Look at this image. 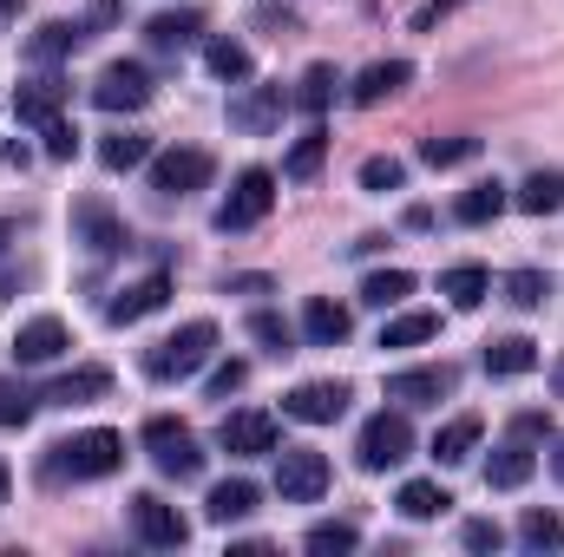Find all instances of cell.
Instances as JSON below:
<instances>
[{"label": "cell", "mask_w": 564, "mask_h": 557, "mask_svg": "<svg viewBox=\"0 0 564 557\" xmlns=\"http://www.w3.org/2000/svg\"><path fill=\"white\" fill-rule=\"evenodd\" d=\"M33 407H46L33 387H13V381L0 387V426H26V419H33Z\"/></svg>", "instance_id": "7bdbcfd3"}, {"label": "cell", "mask_w": 564, "mask_h": 557, "mask_svg": "<svg viewBox=\"0 0 564 557\" xmlns=\"http://www.w3.org/2000/svg\"><path fill=\"white\" fill-rule=\"evenodd\" d=\"M479 439H486V419H479V414H453L440 433H433V446H426V452H433L440 466H466V459L479 452Z\"/></svg>", "instance_id": "44dd1931"}, {"label": "cell", "mask_w": 564, "mask_h": 557, "mask_svg": "<svg viewBox=\"0 0 564 557\" xmlns=\"http://www.w3.org/2000/svg\"><path fill=\"white\" fill-rule=\"evenodd\" d=\"M315 557H341V551H355L361 545V525L355 518H322V525H308V538H302Z\"/></svg>", "instance_id": "8d00e7d4"}, {"label": "cell", "mask_w": 564, "mask_h": 557, "mask_svg": "<svg viewBox=\"0 0 564 557\" xmlns=\"http://www.w3.org/2000/svg\"><path fill=\"white\" fill-rule=\"evenodd\" d=\"M328 459L315 446H276V499L282 505H315L328 492Z\"/></svg>", "instance_id": "52a82bcc"}, {"label": "cell", "mask_w": 564, "mask_h": 557, "mask_svg": "<svg viewBox=\"0 0 564 557\" xmlns=\"http://www.w3.org/2000/svg\"><path fill=\"white\" fill-rule=\"evenodd\" d=\"M348 381H302V387H289L282 394V414L302 419V426H335V419L348 414Z\"/></svg>", "instance_id": "7c38bea8"}, {"label": "cell", "mask_w": 564, "mask_h": 557, "mask_svg": "<svg viewBox=\"0 0 564 557\" xmlns=\"http://www.w3.org/2000/svg\"><path fill=\"white\" fill-rule=\"evenodd\" d=\"M552 479H558V485H564V439H558V446H552Z\"/></svg>", "instance_id": "681fc988"}, {"label": "cell", "mask_w": 564, "mask_h": 557, "mask_svg": "<svg viewBox=\"0 0 564 557\" xmlns=\"http://www.w3.org/2000/svg\"><path fill=\"white\" fill-rule=\"evenodd\" d=\"M164 302H171V270H151V276L126 282V288L106 302V321H112V328H132V321H144V315H158Z\"/></svg>", "instance_id": "2e32d148"}, {"label": "cell", "mask_w": 564, "mask_h": 557, "mask_svg": "<svg viewBox=\"0 0 564 557\" xmlns=\"http://www.w3.org/2000/svg\"><path fill=\"white\" fill-rule=\"evenodd\" d=\"M512 204H519L525 217H558L564 210V171H532V177L512 190Z\"/></svg>", "instance_id": "f1b7e54d"}, {"label": "cell", "mask_w": 564, "mask_h": 557, "mask_svg": "<svg viewBox=\"0 0 564 557\" xmlns=\"http://www.w3.org/2000/svg\"><path fill=\"white\" fill-rule=\"evenodd\" d=\"M414 459V426H408V407H381V414L361 426L355 439V466L361 472H394Z\"/></svg>", "instance_id": "277c9868"}, {"label": "cell", "mask_w": 564, "mask_h": 557, "mask_svg": "<svg viewBox=\"0 0 564 557\" xmlns=\"http://www.w3.org/2000/svg\"><path fill=\"white\" fill-rule=\"evenodd\" d=\"M73 243H86L93 256H119V250H132V230H126L99 197H79V204H73Z\"/></svg>", "instance_id": "4fadbf2b"}, {"label": "cell", "mask_w": 564, "mask_h": 557, "mask_svg": "<svg viewBox=\"0 0 564 557\" xmlns=\"http://www.w3.org/2000/svg\"><path fill=\"white\" fill-rule=\"evenodd\" d=\"M295 99L282 92V86H250L243 79V92L230 99V132H250V139H270L282 125V112H289Z\"/></svg>", "instance_id": "8fae6325"}, {"label": "cell", "mask_w": 564, "mask_h": 557, "mask_svg": "<svg viewBox=\"0 0 564 557\" xmlns=\"http://www.w3.org/2000/svg\"><path fill=\"white\" fill-rule=\"evenodd\" d=\"M558 394H564V368H558Z\"/></svg>", "instance_id": "db71d44e"}, {"label": "cell", "mask_w": 564, "mask_h": 557, "mask_svg": "<svg viewBox=\"0 0 564 557\" xmlns=\"http://www.w3.org/2000/svg\"><path fill=\"white\" fill-rule=\"evenodd\" d=\"M453 7H466V0H426V7H421V20H414V26H421V33H426V26H440V20H446Z\"/></svg>", "instance_id": "7dc6e473"}, {"label": "cell", "mask_w": 564, "mask_h": 557, "mask_svg": "<svg viewBox=\"0 0 564 557\" xmlns=\"http://www.w3.org/2000/svg\"><path fill=\"white\" fill-rule=\"evenodd\" d=\"M335 86H341V73H335V66H328V59H315V66H308V73H302V86H295V92H289V99H295V106H302V112H308V119H322V112H328V106H335Z\"/></svg>", "instance_id": "d6a6232c"}, {"label": "cell", "mask_w": 564, "mask_h": 557, "mask_svg": "<svg viewBox=\"0 0 564 557\" xmlns=\"http://www.w3.org/2000/svg\"><path fill=\"white\" fill-rule=\"evenodd\" d=\"M440 295H446L453 308H479V302L492 295V270H486V263H446V270H440Z\"/></svg>", "instance_id": "4316f807"}, {"label": "cell", "mask_w": 564, "mask_h": 557, "mask_svg": "<svg viewBox=\"0 0 564 557\" xmlns=\"http://www.w3.org/2000/svg\"><path fill=\"white\" fill-rule=\"evenodd\" d=\"M73 348V328L59 321V315H26L20 328H13V361L20 368H46V361H59Z\"/></svg>", "instance_id": "5bb4252c"}, {"label": "cell", "mask_w": 564, "mask_h": 557, "mask_svg": "<svg viewBox=\"0 0 564 557\" xmlns=\"http://www.w3.org/2000/svg\"><path fill=\"white\" fill-rule=\"evenodd\" d=\"M217 446H224L230 459H263V452L282 446V426H276V414H263V407H243V414H224Z\"/></svg>", "instance_id": "9c48e42d"}, {"label": "cell", "mask_w": 564, "mask_h": 557, "mask_svg": "<svg viewBox=\"0 0 564 557\" xmlns=\"http://www.w3.org/2000/svg\"><path fill=\"white\" fill-rule=\"evenodd\" d=\"M348 328H355V315H348L341 302H328V295H308V302H302V341H308V348H341Z\"/></svg>", "instance_id": "e0dca14e"}, {"label": "cell", "mask_w": 564, "mask_h": 557, "mask_svg": "<svg viewBox=\"0 0 564 557\" xmlns=\"http://www.w3.org/2000/svg\"><path fill=\"white\" fill-rule=\"evenodd\" d=\"M519 545H525V551H558V545H564V518L532 505V512L519 518Z\"/></svg>", "instance_id": "ab89813d"}, {"label": "cell", "mask_w": 564, "mask_h": 557, "mask_svg": "<svg viewBox=\"0 0 564 557\" xmlns=\"http://www.w3.org/2000/svg\"><path fill=\"white\" fill-rule=\"evenodd\" d=\"M539 472V452H532V439H506V446H492V459H486V485L492 492H519L525 479Z\"/></svg>", "instance_id": "d6986e66"}, {"label": "cell", "mask_w": 564, "mask_h": 557, "mask_svg": "<svg viewBox=\"0 0 564 557\" xmlns=\"http://www.w3.org/2000/svg\"><path fill=\"white\" fill-rule=\"evenodd\" d=\"M119 466H126V433H112V426H93V433H73V439L46 446V479L93 485V479H112Z\"/></svg>", "instance_id": "6da1fadb"}, {"label": "cell", "mask_w": 564, "mask_h": 557, "mask_svg": "<svg viewBox=\"0 0 564 557\" xmlns=\"http://www.w3.org/2000/svg\"><path fill=\"white\" fill-rule=\"evenodd\" d=\"M322 157H328V132L315 125V132H302V139L289 144V157H282V177H289V184H308V177L322 171Z\"/></svg>", "instance_id": "e575fe53"}, {"label": "cell", "mask_w": 564, "mask_h": 557, "mask_svg": "<svg viewBox=\"0 0 564 557\" xmlns=\"http://www.w3.org/2000/svg\"><path fill=\"white\" fill-rule=\"evenodd\" d=\"M473 157H479V139H421V164H433V171H453Z\"/></svg>", "instance_id": "60d3db41"}, {"label": "cell", "mask_w": 564, "mask_h": 557, "mask_svg": "<svg viewBox=\"0 0 564 557\" xmlns=\"http://www.w3.org/2000/svg\"><path fill=\"white\" fill-rule=\"evenodd\" d=\"M243 381H250V361H224V368L204 381V394H210V401H230V394H243Z\"/></svg>", "instance_id": "ee69618b"}, {"label": "cell", "mask_w": 564, "mask_h": 557, "mask_svg": "<svg viewBox=\"0 0 564 557\" xmlns=\"http://www.w3.org/2000/svg\"><path fill=\"white\" fill-rule=\"evenodd\" d=\"M7 492H13V479H7V459H0V505H7Z\"/></svg>", "instance_id": "f907efd6"}, {"label": "cell", "mask_w": 564, "mask_h": 557, "mask_svg": "<svg viewBox=\"0 0 564 557\" xmlns=\"http://www.w3.org/2000/svg\"><path fill=\"white\" fill-rule=\"evenodd\" d=\"M132 532H139V545H151V551H177V545L191 538L184 512L164 505L158 492H139V499H132Z\"/></svg>", "instance_id": "9a60e30c"}, {"label": "cell", "mask_w": 564, "mask_h": 557, "mask_svg": "<svg viewBox=\"0 0 564 557\" xmlns=\"http://www.w3.org/2000/svg\"><path fill=\"white\" fill-rule=\"evenodd\" d=\"M433 335H440V315L408 308V315H388V321H381V341H375V348H421Z\"/></svg>", "instance_id": "1f68e13d"}, {"label": "cell", "mask_w": 564, "mask_h": 557, "mask_svg": "<svg viewBox=\"0 0 564 557\" xmlns=\"http://www.w3.org/2000/svg\"><path fill=\"white\" fill-rule=\"evenodd\" d=\"M499 295L512 302V308H545V295H552V276L545 270H532V263H519V270H506V282H499Z\"/></svg>", "instance_id": "836d02e7"}, {"label": "cell", "mask_w": 564, "mask_h": 557, "mask_svg": "<svg viewBox=\"0 0 564 557\" xmlns=\"http://www.w3.org/2000/svg\"><path fill=\"white\" fill-rule=\"evenodd\" d=\"M0 13H20V0H0Z\"/></svg>", "instance_id": "f5cc1de1"}, {"label": "cell", "mask_w": 564, "mask_h": 557, "mask_svg": "<svg viewBox=\"0 0 564 557\" xmlns=\"http://www.w3.org/2000/svg\"><path fill=\"white\" fill-rule=\"evenodd\" d=\"M506 204H512V184L486 177V184H473V190H459V197H453V223H466V230L499 223V217H506Z\"/></svg>", "instance_id": "ffe728a7"}, {"label": "cell", "mask_w": 564, "mask_h": 557, "mask_svg": "<svg viewBox=\"0 0 564 557\" xmlns=\"http://www.w3.org/2000/svg\"><path fill=\"white\" fill-rule=\"evenodd\" d=\"M459 545H466V551H499L506 532H499L492 518H466V525H459Z\"/></svg>", "instance_id": "f6af8a7d"}, {"label": "cell", "mask_w": 564, "mask_h": 557, "mask_svg": "<svg viewBox=\"0 0 564 557\" xmlns=\"http://www.w3.org/2000/svg\"><path fill=\"white\" fill-rule=\"evenodd\" d=\"M512 433H519V439H539V433H552V419L545 414H519L512 419Z\"/></svg>", "instance_id": "c3c4849f"}, {"label": "cell", "mask_w": 564, "mask_h": 557, "mask_svg": "<svg viewBox=\"0 0 564 557\" xmlns=\"http://www.w3.org/2000/svg\"><path fill=\"white\" fill-rule=\"evenodd\" d=\"M93 106L99 112H144L151 106V73H144L139 59H112L93 79Z\"/></svg>", "instance_id": "30bf717a"}, {"label": "cell", "mask_w": 564, "mask_h": 557, "mask_svg": "<svg viewBox=\"0 0 564 557\" xmlns=\"http://www.w3.org/2000/svg\"><path fill=\"white\" fill-rule=\"evenodd\" d=\"M408 79H414V66H408V59H375V66L355 79V92H348V99H355V106H381V99H394Z\"/></svg>", "instance_id": "83f0119b"}, {"label": "cell", "mask_w": 564, "mask_h": 557, "mask_svg": "<svg viewBox=\"0 0 564 557\" xmlns=\"http://www.w3.org/2000/svg\"><path fill=\"white\" fill-rule=\"evenodd\" d=\"M46 157H53V164H66V157H79V125H66V119H53V125H46Z\"/></svg>", "instance_id": "bcb514c9"}, {"label": "cell", "mask_w": 564, "mask_h": 557, "mask_svg": "<svg viewBox=\"0 0 564 557\" xmlns=\"http://www.w3.org/2000/svg\"><path fill=\"white\" fill-rule=\"evenodd\" d=\"M532 368H539V341H525V335L486 341V374H492V381H519V374H532Z\"/></svg>", "instance_id": "d4e9b609"}, {"label": "cell", "mask_w": 564, "mask_h": 557, "mask_svg": "<svg viewBox=\"0 0 564 557\" xmlns=\"http://www.w3.org/2000/svg\"><path fill=\"white\" fill-rule=\"evenodd\" d=\"M394 512H401L408 525H433V518L453 512V492H446L440 479H408V485L394 492Z\"/></svg>", "instance_id": "7402d4cb"}, {"label": "cell", "mask_w": 564, "mask_h": 557, "mask_svg": "<svg viewBox=\"0 0 564 557\" xmlns=\"http://www.w3.org/2000/svg\"><path fill=\"white\" fill-rule=\"evenodd\" d=\"M7 243H13V223H0V256H7Z\"/></svg>", "instance_id": "816d5d0a"}, {"label": "cell", "mask_w": 564, "mask_h": 557, "mask_svg": "<svg viewBox=\"0 0 564 557\" xmlns=\"http://www.w3.org/2000/svg\"><path fill=\"white\" fill-rule=\"evenodd\" d=\"M151 197H197L210 177H217V157L210 151H197V144H177V151H164V157H151Z\"/></svg>", "instance_id": "8992f818"}, {"label": "cell", "mask_w": 564, "mask_h": 557, "mask_svg": "<svg viewBox=\"0 0 564 557\" xmlns=\"http://www.w3.org/2000/svg\"><path fill=\"white\" fill-rule=\"evenodd\" d=\"M401 184H408V164H401V157H368V164H361V190L388 197V190H401Z\"/></svg>", "instance_id": "b9f144b4"}, {"label": "cell", "mask_w": 564, "mask_h": 557, "mask_svg": "<svg viewBox=\"0 0 564 557\" xmlns=\"http://www.w3.org/2000/svg\"><path fill=\"white\" fill-rule=\"evenodd\" d=\"M408 295H414V276L408 270H375V276L361 282V302L368 308H401Z\"/></svg>", "instance_id": "f35d334b"}, {"label": "cell", "mask_w": 564, "mask_h": 557, "mask_svg": "<svg viewBox=\"0 0 564 557\" xmlns=\"http://www.w3.org/2000/svg\"><path fill=\"white\" fill-rule=\"evenodd\" d=\"M270 204H276V177L263 171V164H250V171H237V184H230V197L217 204V230L224 237H237V230H257L263 217H270Z\"/></svg>", "instance_id": "5b68a950"}, {"label": "cell", "mask_w": 564, "mask_h": 557, "mask_svg": "<svg viewBox=\"0 0 564 557\" xmlns=\"http://www.w3.org/2000/svg\"><path fill=\"white\" fill-rule=\"evenodd\" d=\"M197 33H204V13H191V7H177V13H151V20H144V46H151V53H184Z\"/></svg>", "instance_id": "603a6c76"}, {"label": "cell", "mask_w": 564, "mask_h": 557, "mask_svg": "<svg viewBox=\"0 0 564 557\" xmlns=\"http://www.w3.org/2000/svg\"><path fill=\"white\" fill-rule=\"evenodd\" d=\"M243 328H250V341H257L263 354H276V361H282V354H295V328L282 321L276 308H257V315H250Z\"/></svg>", "instance_id": "74e56055"}, {"label": "cell", "mask_w": 564, "mask_h": 557, "mask_svg": "<svg viewBox=\"0 0 564 557\" xmlns=\"http://www.w3.org/2000/svg\"><path fill=\"white\" fill-rule=\"evenodd\" d=\"M453 387H459V368H453V361H426V368H394V374H388V401L408 407V414L453 401Z\"/></svg>", "instance_id": "ba28073f"}, {"label": "cell", "mask_w": 564, "mask_h": 557, "mask_svg": "<svg viewBox=\"0 0 564 557\" xmlns=\"http://www.w3.org/2000/svg\"><path fill=\"white\" fill-rule=\"evenodd\" d=\"M139 439H144V459H151L164 479H177V485H184V479H197V472H204V446H197V433H191L184 419L151 414Z\"/></svg>", "instance_id": "3957f363"}, {"label": "cell", "mask_w": 564, "mask_h": 557, "mask_svg": "<svg viewBox=\"0 0 564 557\" xmlns=\"http://www.w3.org/2000/svg\"><path fill=\"white\" fill-rule=\"evenodd\" d=\"M59 106H66V86H59V79H26V86L13 92V119H20V125H53Z\"/></svg>", "instance_id": "cb8c5ba5"}, {"label": "cell", "mask_w": 564, "mask_h": 557, "mask_svg": "<svg viewBox=\"0 0 564 557\" xmlns=\"http://www.w3.org/2000/svg\"><path fill=\"white\" fill-rule=\"evenodd\" d=\"M106 394H112V368H99V361H93V368L59 374L40 401H46V407H93V401H106Z\"/></svg>", "instance_id": "ac0fdd59"}, {"label": "cell", "mask_w": 564, "mask_h": 557, "mask_svg": "<svg viewBox=\"0 0 564 557\" xmlns=\"http://www.w3.org/2000/svg\"><path fill=\"white\" fill-rule=\"evenodd\" d=\"M210 354H217V321H204V315H197V321H184L177 335H164V341H151V348H144V374L171 387V381H191Z\"/></svg>", "instance_id": "7a4b0ae2"}, {"label": "cell", "mask_w": 564, "mask_h": 557, "mask_svg": "<svg viewBox=\"0 0 564 557\" xmlns=\"http://www.w3.org/2000/svg\"><path fill=\"white\" fill-rule=\"evenodd\" d=\"M204 66H210V79H224V86H243V79L257 73V53H250L243 40H210V46H204Z\"/></svg>", "instance_id": "4dcf8cb0"}, {"label": "cell", "mask_w": 564, "mask_h": 557, "mask_svg": "<svg viewBox=\"0 0 564 557\" xmlns=\"http://www.w3.org/2000/svg\"><path fill=\"white\" fill-rule=\"evenodd\" d=\"M99 164L106 171H139V164H151V139L144 132H106L99 139Z\"/></svg>", "instance_id": "d590c367"}, {"label": "cell", "mask_w": 564, "mask_h": 557, "mask_svg": "<svg viewBox=\"0 0 564 557\" xmlns=\"http://www.w3.org/2000/svg\"><path fill=\"white\" fill-rule=\"evenodd\" d=\"M86 46V20H46L33 40H26V59H66Z\"/></svg>", "instance_id": "f546056e"}, {"label": "cell", "mask_w": 564, "mask_h": 557, "mask_svg": "<svg viewBox=\"0 0 564 557\" xmlns=\"http://www.w3.org/2000/svg\"><path fill=\"white\" fill-rule=\"evenodd\" d=\"M257 499H263V492H257L250 479H224V485H210L204 518H210V525H243V518L257 512Z\"/></svg>", "instance_id": "484cf974"}]
</instances>
